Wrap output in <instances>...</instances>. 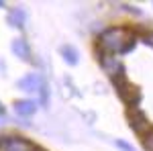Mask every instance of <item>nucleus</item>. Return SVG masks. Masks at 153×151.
Instances as JSON below:
<instances>
[{
	"instance_id": "1",
	"label": "nucleus",
	"mask_w": 153,
	"mask_h": 151,
	"mask_svg": "<svg viewBox=\"0 0 153 151\" xmlns=\"http://www.w3.org/2000/svg\"><path fill=\"white\" fill-rule=\"evenodd\" d=\"M137 35L133 33V29L125 27V25H114V27H108L104 29L98 41H96V51H102V53H114V55H125L129 53L131 49L135 47Z\"/></svg>"
},
{
	"instance_id": "2",
	"label": "nucleus",
	"mask_w": 153,
	"mask_h": 151,
	"mask_svg": "<svg viewBox=\"0 0 153 151\" xmlns=\"http://www.w3.org/2000/svg\"><path fill=\"white\" fill-rule=\"evenodd\" d=\"M96 57L100 61V68L110 76V80H114L118 76H125V65L118 55L114 53H102V51H96Z\"/></svg>"
},
{
	"instance_id": "3",
	"label": "nucleus",
	"mask_w": 153,
	"mask_h": 151,
	"mask_svg": "<svg viewBox=\"0 0 153 151\" xmlns=\"http://www.w3.org/2000/svg\"><path fill=\"white\" fill-rule=\"evenodd\" d=\"M127 121H129V127L133 129L139 137L147 135V133L151 131V123H149L147 115L143 112L141 108H129V110H127Z\"/></svg>"
},
{
	"instance_id": "4",
	"label": "nucleus",
	"mask_w": 153,
	"mask_h": 151,
	"mask_svg": "<svg viewBox=\"0 0 153 151\" xmlns=\"http://www.w3.org/2000/svg\"><path fill=\"white\" fill-rule=\"evenodd\" d=\"M35 145L21 135H2L0 137V151H33Z\"/></svg>"
},
{
	"instance_id": "5",
	"label": "nucleus",
	"mask_w": 153,
	"mask_h": 151,
	"mask_svg": "<svg viewBox=\"0 0 153 151\" xmlns=\"http://www.w3.org/2000/svg\"><path fill=\"white\" fill-rule=\"evenodd\" d=\"M43 84H45V82H43V78H41L39 74H33V71H31V74H25L23 78L19 80V84H16V86H19L23 92L37 94L39 90H41V86H43Z\"/></svg>"
},
{
	"instance_id": "6",
	"label": "nucleus",
	"mask_w": 153,
	"mask_h": 151,
	"mask_svg": "<svg viewBox=\"0 0 153 151\" xmlns=\"http://www.w3.org/2000/svg\"><path fill=\"white\" fill-rule=\"evenodd\" d=\"M12 53L19 59H23V61H29V59H31V47H29V43H27L25 37L12 39Z\"/></svg>"
},
{
	"instance_id": "7",
	"label": "nucleus",
	"mask_w": 153,
	"mask_h": 151,
	"mask_svg": "<svg viewBox=\"0 0 153 151\" xmlns=\"http://www.w3.org/2000/svg\"><path fill=\"white\" fill-rule=\"evenodd\" d=\"M14 112L19 116H33L37 112V102L31 98H25V100H16L14 102Z\"/></svg>"
},
{
	"instance_id": "8",
	"label": "nucleus",
	"mask_w": 153,
	"mask_h": 151,
	"mask_svg": "<svg viewBox=\"0 0 153 151\" xmlns=\"http://www.w3.org/2000/svg\"><path fill=\"white\" fill-rule=\"evenodd\" d=\"M61 57H63V61H65L68 65H78L80 53H78V49L74 45H63L61 47Z\"/></svg>"
},
{
	"instance_id": "9",
	"label": "nucleus",
	"mask_w": 153,
	"mask_h": 151,
	"mask_svg": "<svg viewBox=\"0 0 153 151\" xmlns=\"http://www.w3.org/2000/svg\"><path fill=\"white\" fill-rule=\"evenodd\" d=\"M25 19H27V14H25L23 8H12V10L8 12V25L16 27V29H21L25 25Z\"/></svg>"
},
{
	"instance_id": "10",
	"label": "nucleus",
	"mask_w": 153,
	"mask_h": 151,
	"mask_svg": "<svg viewBox=\"0 0 153 151\" xmlns=\"http://www.w3.org/2000/svg\"><path fill=\"white\" fill-rule=\"evenodd\" d=\"M141 141H143V147H145L147 151H153V129L147 133V135H143Z\"/></svg>"
},
{
	"instance_id": "11",
	"label": "nucleus",
	"mask_w": 153,
	"mask_h": 151,
	"mask_svg": "<svg viewBox=\"0 0 153 151\" xmlns=\"http://www.w3.org/2000/svg\"><path fill=\"white\" fill-rule=\"evenodd\" d=\"M114 145L120 147L123 151H135V147H133L131 143H127V141H123V139H117V141H114Z\"/></svg>"
},
{
	"instance_id": "12",
	"label": "nucleus",
	"mask_w": 153,
	"mask_h": 151,
	"mask_svg": "<svg viewBox=\"0 0 153 151\" xmlns=\"http://www.w3.org/2000/svg\"><path fill=\"white\" fill-rule=\"evenodd\" d=\"M39 94H41V104L45 106V104H47V100H49V94H47V84H43V86H41Z\"/></svg>"
},
{
	"instance_id": "13",
	"label": "nucleus",
	"mask_w": 153,
	"mask_h": 151,
	"mask_svg": "<svg viewBox=\"0 0 153 151\" xmlns=\"http://www.w3.org/2000/svg\"><path fill=\"white\" fill-rule=\"evenodd\" d=\"M143 41H145L149 47H153V31H147V33L143 35Z\"/></svg>"
},
{
	"instance_id": "14",
	"label": "nucleus",
	"mask_w": 153,
	"mask_h": 151,
	"mask_svg": "<svg viewBox=\"0 0 153 151\" xmlns=\"http://www.w3.org/2000/svg\"><path fill=\"white\" fill-rule=\"evenodd\" d=\"M4 115H6V108H4V104L0 102V116H4Z\"/></svg>"
},
{
	"instance_id": "15",
	"label": "nucleus",
	"mask_w": 153,
	"mask_h": 151,
	"mask_svg": "<svg viewBox=\"0 0 153 151\" xmlns=\"http://www.w3.org/2000/svg\"><path fill=\"white\" fill-rule=\"evenodd\" d=\"M33 151H47V149H43V147H37V145H35V149H33Z\"/></svg>"
},
{
	"instance_id": "16",
	"label": "nucleus",
	"mask_w": 153,
	"mask_h": 151,
	"mask_svg": "<svg viewBox=\"0 0 153 151\" xmlns=\"http://www.w3.org/2000/svg\"><path fill=\"white\" fill-rule=\"evenodd\" d=\"M2 6H4V2H0V8H2Z\"/></svg>"
}]
</instances>
